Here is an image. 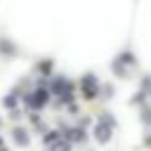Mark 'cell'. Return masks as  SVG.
Listing matches in <instances>:
<instances>
[{"instance_id":"3957f363","label":"cell","mask_w":151,"mask_h":151,"mask_svg":"<svg viewBox=\"0 0 151 151\" xmlns=\"http://www.w3.org/2000/svg\"><path fill=\"white\" fill-rule=\"evenodd\" d=\"M14 139L21 144V146H26L28 144V134H26V130H21V127H17L14 130Z\"/></svg>"},{"instance_id":"5b68a950","label":"cell","mask_w":151,"mask_h":151,"mask_svg":"<svg viewBox=\"0 0 151 151\" xmlns=\"http://www.w3.org/2000/svg\"><path fill=\"white\" fill-rule=\"evenodd\" d=\"M142 120H144V123H151V111H149V109H144V116H142Z\"/></svg>"},{"instance_id":"7a4b0ae2","label":"cell","mask_w":151,"mask_h":151,"mask_svg":"<svg viewBox=\"0 0 151 151\" xmlns=\"http://www.w3.org/2000/svg\"><path fill=\"white\" fill-rule=\"evenodd\" d=\"M94 137H97V142H109L111 139V127L109 125H101V123H97V127H94Z\"/></svg>"},{"instance_id":"8992f818","label":"cell","mask_w":151,"mask_h":151,"mask_svg":"<svg viewBox=\"0 0 151 151\" xmlns=\"http://www.w3.org/2000/svg\"><path fill=\"white\" fill-rule=\"evenodd\" d=\"M2 151H5V149H2Z\"/></svg>"},{"instance_id":"277c9868","label":"cell","mask_w":151,"mask_h":151,"mask_svg":"<svg viewBox=\"0 0 151 151\" xmlns=\"http://www.w3.org/2000/svg\"><path fill=\"white\" fill-rule=\"evenodd\" d=\"M0 50H2V52H5V54H9V57H12V54H14V45H12V42H9V40H5V38H2V40H0Z\"/></svg>"},{"instance_id":"6da1fadb","label":"cell","mask_w":151,"mask_h":151,"mask_svg":"<svg viewBox=\"0 0 151 151\" xmlns=\"http://www.w3.org/2000/svg\"><path fill=\"white\" fill-rule=\"evenodd\" d=\"M83 90H85V97H87V99L97 97V78H94L92 73H87V76L83 78Z\"/></svg>"}]
</instances>
